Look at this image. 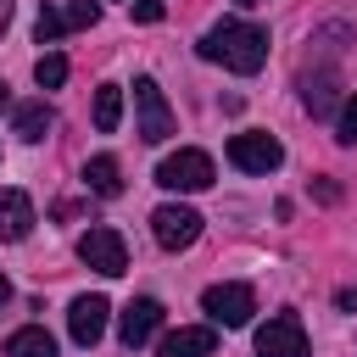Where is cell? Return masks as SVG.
Instances as JSON below:
<instances>
[{
	"label": "cell",
	"instance_id": "cell-3",
	"mask_svg": "<svg viewBox=\"0 0 357 357\" xmlns=\"http://www.w3.org/2000/svg\"><path fill=\"white\" fill-rule=\"evenodd\" d=\"M151 234H156V245H162V251H190V245L201 240V212H195V206L167 201V206H156V212H151Z\"/></svg>",
	"mask_w": 357,
	"mask_h": 357
},
{
	"label": "cell",
	"instance_id": "cell-8",
	"mask_svg": "<svg viewBox=\"0 0 357 357\" xmlns=\"http://www.w3.org/2000/svg\"><path fill=\"white\" fill-rule=\"evenodd\" d=\"M257 357H307L301 312H273V318L257 329Z\"/></svg>",
	"mask_w": 357,
	"mask_h": 357
},
{
	"label": "cell",
	"instance_id": "cell-25",
	"mask_svg": "<svg viewBox=\"0 0 357 357\" xmlns=\"http://www.w3.org/2000/svg\"><path fill=\"white\" fill-rule=\"evenodd\" d=\"M0 106H11V84L6 78H0Z\"/></svg>",
	"mask_w": 357,
	"mask_h": 357
},
{
	"label": "cell",
	"instance_id": "cell-12",
	"mask_svg": "<svg viewBox=\"0 0 357 357\" xmlns=\"http://www.w3.org/2000/svg\"><path fill=\"white\" fill-rule=\"evenodd\" d=\"M301 106L312 117H335L340 112V78H335V67H318V73L301 78Z\"/></svg>",
	"mask_w": 357,
	"mask_h": 357
},
{
	"label": "cell",
	"instance_id": "cell-18",
	"mask_svg": "<svg viewBox=\"0 0 357 357\" xmlns=\"http://www.w3.org/2000/svg\"><path fill=\"white\" fill-rule=\"evenodd\" d=\"M117 123H123V89H117V84H100V89H95V128L112 134Z\"/></svg>",
	"mask_w": 357,
	"mask_h": 357
},
{
	"label": "cell",
	"instance_id": "cell-11",
	"mask_svg": "<svg viewBox=\"0 0 357 357\" xmlns=\"http://www.w3.org/2000/svg\"><path fill=\"white\" fill-rule=\"evenodd\" d=\"M106 312H112L106 296H78V301L67 307V335H73L78 346H95V340L106 335Z\"/></svg>",
	"mask_w": 357,
	"mask_h": 357
},
{
	"label": "cell",
	"instance_id": "cell-22",
	"mask_svg": "<svg viewBox=\"0 0 357 357\" xmlns=\"http://www.w3.org/2000/svg\"><path fill=\"white\" fill-rule=\"evenodd\" d=\"M335 307H340V312H357V284H346V290L335 296Z\"/></svg>",
	"mask_w": 357,
	"mask_h": 357
},
{
	"label": "cell",
	"instance_id": "cell-21",
	"mask_svg": "<svg viewBox=\"0 0 357 357\" xmlns=\"http://www.w3.org/2000/svg\"><path fill=\"white\" fill-rule=\"evenodd\" d=\"M134 6V22H162V0H128Z\"/></svg>",
	"mask_w": 357,
	"mask_h": 357
},
{
	"label": "cell",
	"instance_id": "cell-2",
	"mask_svg": "<svg viewBox=\"0 0 357 357\" xmlns=\"http://www.w3.org/2000/svg\"><path fill=\"white\" fill-rule=\"evenodd\" d=\"M212 178H218V167H212V156L195 151V145L162 156V167H156V184H162V190H178V195H195V190H206Z\"/></svg>",
	"mask_w": 357,
	"mask_h": 357
},
{
	"label": "cell",
	"instance_id": "cell-4",
	"mask_svg": "<svg viewBox=\"0 0 357 357\" xmlns=\"http://www.w3.org/2000/svg\"><path fill=\"white\" fill-rule=\"evenodd\" d=\"M78 257H84L95 273H106V279L128 273V245H123V234H117V229H106V223H95V229H84V234H78Z\"/></svg>",
	"mask_w": 357,
	"mask_h": 357
},
{
	"label": "cell",
	"instance_id": "cell-23",
	"mask_svg": "<svg viewBox=\"0 0 357 357\" xmlns=\"http://www.w3.org/2000/svg\"><path fill=\"white\" fill-rule=\"evenodd\" d=\"M6 301H11V279L0 273V307H6Z\"/></svg>",
	"mask_w": 357,
	"mask_h": 357
},
{
	"label": "cell",
	"instance_id": "cell-1",
	"mask_svg": "<svg viewBox=\"0 0 357 357\" xmlns=\"http://www.w3.org/2000/svg\"><path fill=\"white\" fill-rule=\"evenodd\" d=\"M201 56L218 61V67H229V73H257L268 61V28L229 17V22H218V28L201 33Z\"/></svg>",
	"mask_w": 357,
	"mask_h": 357
},
{
	"label": "cell",
	"instance_id": "cell-6",
	"mask_svg": "<svg viewBox=\"0 0 357 357\" xmlns=\"http://www.w3.org/2000/svg\"><path fill=\"white\" fill-rule=\"evenodd\" d=\"M201 307H206L212 324H223V329H245L251 312H257V296H251V284H206Z\"/></svg>",
	"mask_w": 357,
	"mask_h": 357
},
{
	"label": "cell",
	"instance_id": "cell-17",
	"mask_svg": "<svg viewBox=\"0 0 357 357\" xmlns=\"http://www.w3.org/2000/svg\"><path fill=\"white\" fill-rule=\"evenodd\" d=\"M6 357H56V340L45 324H22L11 340H6Z\"/></svg>",
	"mask_w": 357,
	"mask_h": 357
},
{
	"label": "cell",
	"instance_id": "cell-13",
	"mask_svg": "<svg viewBox=\"0 0 357 357\" xmlns=\"http://www.w3.org/2000/svg\"><path fill=\"white\" fill-rule=\"evenodd\" d=\"M218 351V324H184L162 340V357H212Z\"/></svg>",
	"mask_w": 357,
	"mask_h": 357
},
{
	"label": "cell",
	"instance_id": "cell-9",
	"mask_svg": "<svg viewBox=\"0 0 357 357\" xmlns=\"http://www.w3.org/2000/svg\"><path fill=\"white\" fill-rule=\"evenodd\" d=\"M100 17V6L95 0H67V6H45L39 11V22H33V39L39 45H56L61 33H73V28H89Z\"/></svg>",
	"mask_w": 357,
	"mask_h": 357
},
{
	"label": "cell",
	"instance_id": "cell-16",
	"mask_svg": "<svg viewBox=\"0 0 357 357\" xmlns=\"http://www.w3.org/2000/svg\"><path fill=\"white\" fill-rule=\"evenodd\" d=\"M84 184L95 190V195H123V167H117V156H89L84 162Z\"/></svg>",
	"mask_w": 357,
	"mask_h": 357
},
{
	"label": "cell",
	"instance_id": "cell-26",
	"mask_svg": "<svg viewBox=\"0 0 357 357\" xmlns=\"http://www.w3.org/2000/svg\"><path fill=\"white\" fill-rule=\"evenodd\" d=\"M234 6H262V0H234Z\"/></svg>",
	"mask_w": 357,
	"mask_h": 357
},
{
	"label": "cell",
	"instance_id": "cell-5",
	"mask_svg": "<svg viewBox=\"0 0 357 357\" xmlns=\"http://www.w3.org/2000/svg\"><path fill=\"white\" fill-rule=\"evenodd\" d=\"M134 112H139L134 134H139L145 145H162V139L173 134V112H167V100H162V89H156V78H134Z\"/></svg>",
	"mask_w": 357,
	"mask_h": 357
},
{
	"label": "cell",
	"instance_id": "cell-7",
	"mask_svg": "<svg viewBox=\"0 0 357 357\" xmlns=\"http://www.w3.org/2000/svg\"><path fill=\"white\" fill-rule=\"evenodd\" d=\"M229 162H234L240 173H273V167L284 162V145H279L273 134H262V128H245V134L229 139Z\"/></svg>",
	"mask_w": 357,
	"mask_h": 357
},
{
	"label": "cell",
	"instance_id": "cell-14",
	"mask_svg": "<svg viewBox=\"0 0 357 357\" xmlns=\"http://www.w3.org/2000/svg\"><path fill=\"white\" fill-rule=\"evenodd\" d=\"M33 229V201L22 190H0V240H28Z\"/></svg>",
	"mask_w": 357,
	"mask_h": 357
},
{
	"label": "cell",
	"instance_id": "cell-10",
	"mask_svg": "<svg viewBox=\"0 0 357 357\" xmlns=\"http://www.w3.org/2000/svg\"><path fill=\"white\" fill-rule=\"evenodd\" d=\"M156 329H162V301H156V296H134V301L123 307V318H117V335H123V346H128V351H134V346H145Z\"/></svg>",
	"mask_w": 357,
	"mask_h": 357
},
{
	"label": "cell",
	"instance_id": "cell-20",
	"mask_svg": "<svg viewBox=\"0 0 357 357\" xmlns=\"http://www.w3.org/2000/svg\"><path fill=\"white\" fill-rule=\"evenodd\" d=\"M335 139H340V145H357V95L340 100V112H335Z\"/></svg>",
	"mask_w": 357,
	"mask_h": 357
},
{
	"label": "cell",
	"instance_id": "cell-15",
	"mask_svg": "<svg viewBox=\"0 0 357 357\" xmlns=\"http://www.w3.org/2000/svg\"><path fill=\"white\" fill-rule=\"evenodd\" d=\"M11 128H17V139L39 145V139L56 128V112H50L45 100H22V106H17V117H11Z\"/></svg>",
	"mask_w": 357,
	"mask_h": 357
},
{
	"label": "cell",
	"instance_id": "cell-19",
	"mask_svg": "<svg viewBox=\"0 0 357 357\" xmlns=\"http://www.w3.org/2000/svg\"><path fill=\"white\" fill-rule=\"evenodd\" d=\"M33 84H39V89H61V84H67V56H61V50H45V56L33 61Z\"/></svg>",
	"mask_w": 357,
	"mask_h": 357
},
{
	"label": "cell",
	"instance_id": "cell-24",
	"mask_svg": "<svg viewBox=\"0 0 357 357\" xmlns=\"http://www.w3.org/2000/svg\"><path fill=\"white\" fill-rule=\"evenodd\" d=\"M6 22H11V0H0V33H6Z\"/></svg>",
	"mask_w": 357,
	"mask_h": 357
}]
</instances>
